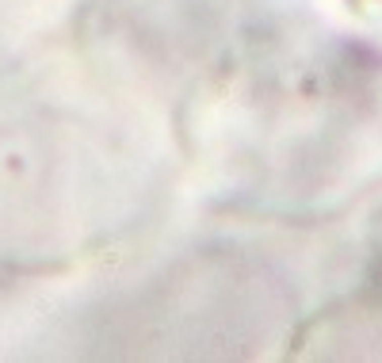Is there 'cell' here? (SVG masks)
I'll list each match as a JSON object with an SVG mask.
<instances>
[{
  "instance_id": "6da1fadb",
  "label": "cell",
  "mask_w": 382,
  "mask_h": 363,
  "mask_svg": "<svg viewBox=\"0 0 382 363\" xmlns=\"http://www.w3.org/2000/svg\"><path fill=\"white\" fill-rule=\"evenodd\" d=\"M348 12L363 23H371L374 31H382V0H340Z\"/></svg>"
}]
</instances>
